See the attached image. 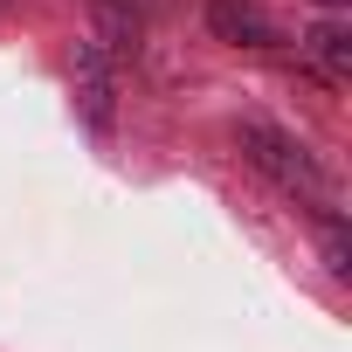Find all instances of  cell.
<instances>
[{
    "instance_id": "6da1fadb",
    "label": "cell",
    "mask_w": 352,
    "mask_h": 352,
    "mask_svg": "<svg viewBox=\"0 0 352 352\" xmlns=\"http://www.w3.org/2000/svg\"><path fill=\"white\" fill-rule=\"evenodd\" d=\"M242 138V159L263 173V180H276L290 201H311V208H331V187H324V173H318V159L304 152V138H290V131H276V124H242L235 131Z\"/></svg>"
},
{
    "instance_id": "7a4b0ae2",
    "label": "cell",
    "mask_w": 352,
    "mask_h": 352,
    "mask_svg": "<svg viewBox=\"0 0 352 352\" xmlns=\"http://www.w3.org/2000/svg\"><path fill=\"white\" fill-rule=\"evenodd\" d=\"M208 28L221 42H242V49H270L276 42V21L256 8V0H208Z\"/></svg>"
},
{
    "instance_id": "3957f363",
    "label": "cell",
    "mask_w": 352,
    "mask_h": 352,
    "mask_svg": "<svg viewBox=\"0 0 352 352\" xmlns=\"http://www.w3.org/2000/svg\"><path fill=\"white\" fill-rule=\"evenodd\" d=\"M304 49L318 56V69H324L331 83H345V76H352V28H345V21H318Z\"/></svg>"
},
{
    "instance_id": "277c9868",
    "label": "cell",
    "mask_w": 352,
    "mask_h": 352,
    "mask_svg": "<svg viewBox=\"0 0 352 352\" xmlns=\"http://www.w3.org/2000/svg\"><path fill=\"white\" fill-rule=\"evenodd\" d=\"M318 8H345V0H318Z\"/></svg>"
}]
</instances>
